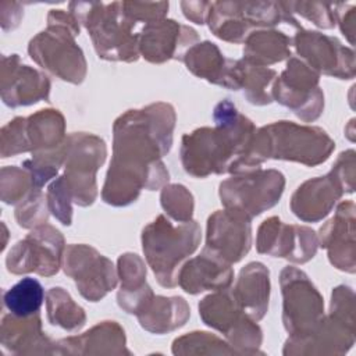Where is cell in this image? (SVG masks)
<instances>
[{
	"label": "cell",
	"instance_id": "obj_1",
	"mask_svg": "<svg viewBox=\"0 0 356 356\" xmlns=\"http://www.w3.org/2000/svg\"><path fill=\"white\" fill-rule=\"evenodd\" d=\"M175 110L168 103H153L128 110L113 125V157L102 189L111 206H128L142 189L154 191L168 182L161 161L172 145Z\"/></svg>",
	"mask_w": 356,
	"mask_h": 356
},
{
	"label": "cell",
	"instance_id": "obj_2",
	"mask_svg": "<svg viewBox=\"0 0 356 356\" xmlns=\"http://www.w3.org/2000/svg\"><path fill=\"white\" fill-rule=\"evenodd\" d=\"M213 120L214 128H197L182 136L181 163L195 178L239 174L257 129L228 99L214 107Z\"/></svg>",
	"mask_w": 356,
	"mask_h": 356
},
{
	"label": "cell",
	"instance_id": "obj_3",
	"mask_svg": "<svg viewBox=\"0 0 356 356\" xmlns=\"http://www.w3.org/2000/svg\"><path fill=\"white\" fill-rule=\"evenodd\" d=\"M334 149L335 142L318 127L275 121L256 129L241 172L259 168L267 159L314 167L324 163Z\"/></svg>",
	"mask_w": 356,
	"mask_h": 356
},
{
	"label": "cell",
	"instance_id": "obj_4",
	"mask_svg": "<svg viewBox=\"0 0 356 356\" xmlns=\"http://www.w3.org/2000/svg\"><path fill=\"white\" fill-rule=\"evenodd\" d=\"M81 24L68 10H50L47 28L29 40L31 58L53 76L79 85L86 76V60L75 43Z\"/></svg>",
	"mask_w": 356,
	"mask_h": 356
},
{
	"label": "cell",
	"instance_id": "obj_5",
	"mask_svg": "<svg viewBox=\"0 0 356 356\" xmlns=\"http://www.w3.org/2000/svg\"><path fill=\"white\" fill-rule=\"evenodd\" d=\"M68 8L89 32L100 58L125 63L139 58L138 22L125 13L122 1H71Z\"/></svg>",
	"mask_w": 356,
	"mask_h": 356
},
{
	"label": "cell",
	"instance_id": "obj_6",
	"mask_svg": "<svg viewBox=\"0 0 356 356\" xmlns=\"http://www.w3.org/2000/svg\"><path fill=\"white\" fill-rule=\"evenodd\" d=\"M200 239V227L193 220L174 225L160 214L143 228L142 249L161 286L178 285V271L184 260L197 249Z\"/></svg>",
	"mask_w": 356,
	"mask_h": 356
},
{
	"label": "cell",
	"instance_id": "obj_7",
	"mask_svg": "<svg viewBox=\"0 0 356 356\" xmlns=\"http://www.w3.org/2000/svg\"><path fill=\"white\" fill-rule=\"evenodd\" d=\"M281 22L302 28L281 1H211L207 17L214 36L229 43H243L252 32L274 28Z\"/></svg>",
	"mask_w": 356,
	"mask_h": 356
},
{
	"label": "cell",
	"instance_id": "obj_8",
	"mask_svg": "<svg viewBox=\"0 0 356 356\" xmlns=\"http://www.w3.org/2000/svg\"><path fill=\"white\" fill-rule=\"evenodd\" d=\"M107 156L106 143L102 138L74 132L67 135L64 145V182L78 206H90L97 197L96 172Z\"/></svg>",
	"mask_w": 356,
	"mask_h": 356
},
{
	"label": "cell",
	"instance_id": "obj_9",
	"mask_svg": "<svg viewBox=\"0 0 356 356\" xmlns=\"http://www.w3.org/2000/svg\"><path fill=\"white\" fill-rule=\"evenodd\" d=\"M65 120L56 108L39 110L29 117H15L0 131V154L10 157L31 152H51L64 145Z\"/></svg>",
	"mask_w": 356,
	"mask_h": 356
},
{
	"label": "cell",
	"instance_id": "obj_10",
	"mask_svg": "<svg viewBox=\"0 0 356 356\" xmlns=\"http://www.w3.org/2000/svg\"><path fill=\"white\" fill-rule=\"evenodd\" d=\"M285 188V177L278 170H250L234 174L220 184L218 195L225 209L253 218L275 206Z\"/></svg>",
	"mask_w": 356,
	"mask_h": 356
},
{
	"label": "cell",
	"instance_id": "obj_11",
	"mask_svg": "<svg viewBox=\"0 0 356 356\" xmlns=\"http://www.w3.org/2000/svg\"><path fill=\"white\" fill-rule=\"evenodd\" d=\"M227 289L216 291L200 300L199 316L206 325L224 334L228 343L239 353H259L263 341L261 328L239 307Z\"/></svg>",
	"mask_w": 356,
	"mask_h": 356
},
{
	"label": "cell",
	"instance_id": "obj_12",
	"mask_svg": "<svg viewBox=\"0 0 356 356\" xmlns=\"http://www.w3.org/2000/svg\"><path fill=\"white\" fill-rule=\"evenodd\" d=\"M282 292V323L289 338H303L324 317V302L318 289L299 268L288 266L280 275Z\"/></svg>",
	"mask_w": 356,
	"mask_h": 356
},
{
	"label": "cell",
	"instance_id": "obj_13",
	"mask_svg": "<svg viewBox=\"0 0 356 356\" xmlns=\"http://www.w3.org/2000/svg\"><path fill=\"white\" fill-rule=\"evenodd\" d=\"M320 75L298 57H289L285 70L275 78L273 100L292 110L305 122L317 120L324 108V93L318 86Z\"/></svg>",
	"mask_w": 356,
	"mask_h": 356
},
{
	"label": "cell",
	"instance_id": "obj_14",
	"mask_svg": "<svg viewBox=\"0 0 356 356\" xmlns=\"http://www.w3.org/2000/svg\"><path fill=\"white\" fill-rule=\"evenodd\" d=\"M65 250L64 236L49 224L33 228L18 241L6 257L7 270L13 274L36 273L43 277L57 274Z\"/></svg>",
	"mask_w": 356,
	"mask_h": 356
},
{
	"label": "cell",
	"instance_id": "obj_15",
	"mask_svg": "<svg viewBox=\"0 0 356 356\" xmlns=\"http://www.w3.org/2000/svg\"><path fill=\"white\" fill-rule=\"evenodd\" d=\"M63 270L74 280L79 293L90 302L103 299L115 288L118 280L113 261L83 243L65 246Z\"/></svg>",
	"mask_w": 356,
	"mask_h": 356
},
{
	"label": "cell",
	"instance_id": "obj_16",
	"mask_svg": "<svg viewBox=\"0 0 356 356\" xmlns=\"http://www.w3.org/2000/svg\"><path fill=\"white\" fill-rule=\"evenodd\" d=\"M292 46L299 58L318 75L324 74L339 79L355 76V53L337 38L317 31L298 29L292 38Z\"/></svg>",
	"mask_w": 356,
	"mask_h": 356
},
{
	"label": "cell",
	"instance_id": "obj_17",
	"mask_svg": "<svg viewBox=\"0 0 356 356\" xmlns=\"http://www.w3.org/2000/svg\"><path fill=\"white\" fill-rule=\"evenodd\" d=\"M317 248L318 238L312 228L285 224L275 216L266 218L257 229L256 249L261 254L303 264L314 257Z\"/></svg>",
	"mask_w": 356,
	"mask_h": 356
},
{
	"label": "cell",
	"instance_id": "obj_18",
	"mask_svg": "<svg viewBox=\"0 0 356 356\" xmlns=\"http://www.w3.org/2000/svg\"><path fill=\"white\" fill-rule=\"evenodd\" d=\"M199 40L197 32L174 19L163 18L149 22L139 31V54L153 64L184 60L185 53Z\"/></svg>",
	"mask_w": 356,
	"mask_h": 356
},
{
	"label": "cell",
	"instance_id": "obj_19",
	"mask_svg": "<svg viewBox=\"0 0 356 356\" xmlns=\"http://www.w3.org/2000/svg\"><path fill=\"white\" fill-rule=\"evenodd\" d=\"M250 221L231 209L214 211L207 220L204 249L231 266L238 263L252 246Z\"/></svg>",
	"mask_w": 356,
	"mask_h": 356
},
{
	"label": "cell",
	"instance_id": "obj_20",
	"mask_svg": "<svg viewBox=\"0 0 356 356\" xmlns=\"http://www.w3.org/2000/svg\"><path fill=\"white\" fill-rule=\"evenodd\" d=\"M352 192L353 188L332 167L328 174L307 179L299 185L291 197L289 206L292 213L302 221L317 222L330 214L343 193Z\"/></svg>",
	"mask_w": 356,
	"mask_h": 356
},
{
	"label": "cell",
	"instance_id": "obj_21",
	"mask_svg": "<svg viewBox=\"0 0 356 356\" xmlns=\"http://www.w3.org/2000/svg\"><path fill=\"white\" fill-rule=\"evenodd\" d=\"M0 92L3 103L8 107L31 106L49 100L50 81L43 72L22 64L18 54L3 56Z\"/></svg>",
	"mask_w": 356,
	"mask_h": 356
},
{
	"label": "cell",
	"instance_id": "obj_22",
	"mask_svg": "<svg viewBox=\"0 0 356 356\" xmlns=\"http://www.w3.org/2000/svg\"><path fill=\"white\" fill-rule=\"evenodd\" d=\"M355 342V318H348L330 312L303 338H288L284 355H342Z\"/></svg>",
	"mask_w": 356,
	"mask_h": 356
},
{
	"label": "cell",
	"instance_id": "obj_23",
	"mask_svg": "<svg viewBox=\"0 0 356 356\" xmlns=\"http://www.w3.org/2000/svg\"><path fill=\"white\" fill-rule=\"evenodd\" d=\"M317 238L334 267L355 273V203L352 200L338 204L334 217L320 228Z\"/></svg>",
	"mask_w": 356,
	"mask_h": 356
},
{
	"label": "cell",
	"instance_id": "obj_24",
	"mask_svg": "<svg viewBox=\"0 0 356 356\" xmlns=\"http://www.w3.org/2000/svg\"><path fill=\"white\" fill-rule=\"evenodd\" d=\"M193 75L206 79L210 83L220 85L225 89L239 90V60L225 58L220 49L209 42H199L193 44L182 60Z\"/></svg>",
	"mask_w": 356,
	"mask_h": 356
},
{
	"label": "cell",
	"instance_id": "obj_25",
	"mask_svg": "<svg viewBox=\"0 0 356 356\" xmlns=\"http://www.w3.org/2000/svg\"><path fill=\"white\" fill-rule=\"evenodd\" d=\"M178 285L191 295L229 288L234 280L231 264L203 248L202 253L186 260L178 271Z\"/></svg>",
	"mask_w": 356,
	"mask_h": 356
},
{
	"label": "cell",
	"instance_id": "obj_26",
	"mask_svg": "<svg viewBox=\"0 0 356 356\" xmlns=\"http://www.w3.org/2000/svg\"><path fill=\"white\" fill-rule=\"evenodd\" d=\"M1 345L15 355L54 353V345L42 330L39 312L31 316L4 314L0 327Z\"/></svg>",
	"mask_w": 356,
	"mask_h": 356
},
{
	"label": "cell",
	"instance_id": "obj_27",
	"mask_svg": "<svg viewBox=\"0 0 356 356\" xmlns=\"http://www.w3.org/2000/svg\"><path fill=\"white\" fill-rule=\"evenodd\" d=\"M125 342L124 328L117 321H102L81 335L57 341L54 352L61 355H124L129 353Z\"/></svg>",
	"mask_w": 356,
	"mask_h": 356
},
{
	"label": "cell",
	"instance_id": "obj_28",
	"mask_svg": "<svg viewBox=\"0 0 356 356\" xmlns=\"http://www.w3.org/2000/svg\"><path fill=\"white\" fill-rule=\"evenodd\" d=\"M239 307L254 321L261 320L268 310L270 271L259 261L246 264L231 289Z\"/></svg>",
	"mask_w": 356,
	"mask_h": 356
},
{
	"label": "cell",
	"instance_id": "obj_29",
	"mask_svg": "<svg viewBox=\"0 0 356 356\" xmlns=\"http://www.w3.org/2000/svg\"><path fill=\"white\" fill-rule=\"evenodd\" d=\"M117 274L121 281L117 293L118 306L129 314H138L154 296L146 282V266L136 253H124L118 257Z\"/></svg>",
	"mask_w": 356,
	"mask_h": 356
},
{
	"label": "cell",
	"instance_id": "obj_30",
	"mask_svg": "<svg viewBox=\"0 0 356 356\" xmlns=\"http://www.w3.org/2000/svg\"><path fill=\"white\" fill-rule=\"evenodd\" d=\"M191 316L188 303L181 296L154 295L136 314L139 324L149 332L165 334L182 327Z\"/></svg>",
	"mask_w": 356,
	"mask_h": 356
},
{
	"label": "cell",
	"instance_id": "obj_31",
	"mask_svg": "<svg viewBox=\"0 0 356 356\" xmlns=\"http://www.w3.org/2000/svg\"><path fill=\"white\" fill-rule=\"evenodd\" d=\"M243 43L242 60L253 65L268 67L291 57L292 38L274 28L257 29Z\"/></svg>",
	"mask_w": 356,
	"mask_h": 356
},
{
	"label": "cell",
	"instance_id": "obj_32",
	"mask_svg": "<svg viewBox=\"0 0 356 356\" xmlns=\"http://www.w3.org/2000/svg\"><path fill=\"white\" fill-rule=\"evenodd\" d=\"M46 309L50 324L58 325L65 331H79L86 323L85 310L61 286H53L47 291Z\"/></svg>",
	"mask_w": 356,
	"mask_h": 356
},
{
	"label": "cell",
	"instance_id": "obj_33",
	"mask_svg": "<svg viewBox=\"0 0 356 356\" xmlns=\"http://www.w3.org/2000/svg\"><path fill=\"white\" fill-rule=\"evenodd\" d=\"M43 300L44 289L42 284L32 277L19 280L3 293V303L6 309L21 317L38 313Z\"/></svg>",
	"mask_w": 356,
	"mask_h": 356
},
{
	"label": "cell",
	"instance_id": "obj_34",
	"mask_svg": "<svg viewBox=\"0 0 356 356\" xmlns=\"http://www.w3.org/2000/svg\"><path fill=\"white\" fill-rule=\"evenodd\" d=\"M239 83L248 102L256 106H264L271 103V88L277 78V72L268 67L249 64L242 58L239 60Z\"/></svg>",
	"mask_w": 356,
	"mask_h": 356
},
{
	"label": "cell",
	"instance_id": "obj_35",
	"mask_svg": "<svg viewBox=\"0 0 356 356\" xmlns=\"http://www.w3.org/2000/svg\"><path fill=\"white\" fill-rule=\"evenodd\" d=\"M174 355H229L239 353L228 342L206 331H193L178 337L172 342Z\"/></svg>",
	"mask_w": 356,
	"mask_h": 356
},
{
	"label": "cell",
	"instance_id": "obj_36",
	"mask_svg": "<svg viewBox=\"0 0 356 356\" xmlns=\"http://www.w3.org/2000/svg\"><path fill=\"white\" fill-rule=\"evenodd\" d=\"M33 189H36V186L28 170L15 165L1 168L0 191L1 200L6 204H19Z\"/></svg>",
	"mask_w": 356,
	"mask_h": 356
},
{
	"label": "cell",
	"instance_id": "obj_37",
	"mask_svg": "<svg viewBox=\"0 0 356 356\" xmlns=\"http://www.w3.org/2000/svg\"><path fill=\"white\" fill-rule=\"evenodd\" d=\"M160 203L164 211L178 222H188L193 216V196L179 184L164 185L160 195Z\"/></svg>",
	"mask_w": 356,
	"mask_h": 356
},
{
	"label": "cell",
	"instance_id": "obj_38",
	"mask_svg": "<svg viewBox=\"0 0 356 356\" xmlns=\"http://www.w3.org/2000/svg\"><path fill=\"white\" fill-rule=\"evenodd\" d=\"M49 206L47 199L40 189H33L15 207V220L22 228H36L47 222Z\"/></svg>",
	"mask_w": 356,
	"mask_h": 356
},
{
	"label": "cell",
	"instance_id": "obj_39",
	"mask_svg": "<svg viewBox=\"0 0 356 356\" xmlns=\"http://www.w3.org/2000/svg\"><path fill=\"white\" fill-rule=\"evenodd\" d=\"M284 8L292 15L298 14L302 18L313 22L316 26L323 29H331L337 25L335 8L330 3L317 1H281Z\"/></svg>",
	"mask_w": 356,
	"mask_h": 356
},
{
	"label": "cell",
	"instance_id": "obj_40",
	"mask_svg": "<svg viewBox=\"0 0 356 356\" xmlns=\"http://www.w3.org/2000/svg\"><path fill=\"white\" fill-rule=\"evenodd\" d=\"M49 211L64 225H71L72 221V197L67 189L63 175L57 177L47 188Z\"/></svg>",
	"mask_w": 356,
	"mask_h": 356
},
{
	"label": "cell",
	"instance_id": "obj_41",
	"mask_svg": "<svg viewBox=\"0 0 356 356\" xmlns=\"http://www.w3.org/2000/svg\"><path fill=\"white\" fill-rule=\"evenodd\" d=\"M125 13L136 22H143L145 25L153 21L165 18L168 11V1L157 3H143V1H122Z\"/></svg>",
	"mask_w": 356,
	"mask_h": 356
},
{
	"label": "cell",
	"instance_id": "obj_42",
	"mask_svg": "<svg viewBox=\"0 0 356 356\" xmlns=\"http://www.w3.org/2000/svg\"><path fill=\"white\" fill-rule=\"evenodd\" d=\"M335 22L339 25L342 35L348 39L350 44L355 43V19H356V7L355 4L335 3Z\"/></svg>",
	"mask_w": 356,
	"mask_h": 356
},
{
	"label": "cell",
	"instance_id": "obj_43",
	"mask_svg": "<svg viewBox=\"0 0 356 356\" xmlns=\"http://www.w3.org/2000/svg\"><path fill=\"white\" fill-rule=\"evenodd\" d=\"M24 17V8L15 1H1L0 3V24L3 31L15 29Z\"/></svg>",
	"mask_w": 356,
	"mask_h": 356
},
{
	"label": "cell",
	"instance_id": "obj_44",
	"mask_svg": "<svg viewBox=\"0 0 356 356\" xmlns=\"http://www.w3.org/2000/svg\"><path fill=\"white\" fill-rule=\"evenodd\" d=\"M179 6L186 19L199 25L207 22L211 1H181Z\"/></svg>",
	"mask_w": 356,
	"mask_h": 356
},
{
	"label": "cell",
	"instance_id": "obj_45",
	"mask_svg": "<svg viewBox=\"0 0 356 356\" xmlns=\"http://www.w3.org/2000/svg\"><path fill=\"white\" fill-rule=\"evenodd\" d=\"M1 227L4 229V241H3V245H1V250H4V248H6V238H7V228H6L4 224H1Z\"/></svg>",
	"mask_w": 356,
	"mask_h": 356
}]
</instances>
